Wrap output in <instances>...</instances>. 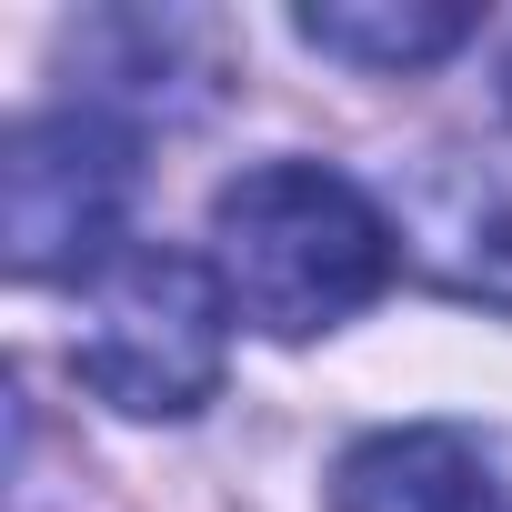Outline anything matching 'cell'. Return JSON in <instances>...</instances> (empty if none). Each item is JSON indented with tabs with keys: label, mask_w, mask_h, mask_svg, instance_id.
Masks as SVG:
<instances>
[{
	"label": "cell",
	"mask_w": 512,
	"mask_h": 512,
	"mask_svg": "<svg viewBox=\"0 0 512 512\" xmlns=\"http://www.w3.org/2000/svg\"><path fill=\"white\" fill-rule=\"evenodd\" d=\"M231 362V302L221 272L161 241H121L111 262L81 282V332H71V372L131 412V422H181L221 392Z\"/></svg>",
	"instance_id": "cell-2"
},
{
	"label": "cell",
	"mask_w": 512,
	"mask_h": 512,
	"mask_svg": "<svg viewBox=\"0 0 512 512\" xmlns=\"http://www.w3.org/2000/svg\"><path fill=\"white\" fill-rule=\"evenodd\" d=\"M292 31L332 61H362V71H422L472 41V11H302Z\"/></svg>",
	"instance_id": "cell-7"
},
{
	"label": "cell",
	"mask_w": 512,
	"mask_h": 512,
	"mask_svg": "<svg viewBox=\"0 0 512 512\" xmlns=\"http://www.w3.org/2000/svg\"><path fill=\"white\" fill-rule=\"evenodd\" d=\"M502 101H512V51H502Z\"/></svg>",
	"instance_id": "cell-8"
},
{
	"label": "cell",
	"mask_w": 512,
	"mask_h": 512,
	"mask_svg": "<svg viewBox=\"0 0 512 512\" xmlns=\"http://www.w3.org/2000/svg\"><path fill=\"white\" fill-rule=\"evenodd\" d=\"M392 262H402L392 211L322 161H262L211 201L221 302L272 342H312V332L352 322L392 282Z\"/></svg>",
	"instance_id": "cell-1"
},
{
	"label": "cell",
	"mask_w": 512,
	"mask_h": 512,
	"mask_svg": "<svg viewBox=\"0 0 512 512\" xmlns=\"http://www.w3.org/2000/svg\"><path fill=\"white\" fill-rule=\"evenodd\" d=\"M121 201H131V121L111 111H41L0 151V241L21 282L101 272L121 251Z\"/></svg>",
	"instance_id": "cell-3"
},
{
	"label": "cell",
	"mask_w": 512,
	"mask_h": 512,
	"mask_svg": "<svg viewBox=\"0 0 512 512\" xmlns=\"http://www.w3.org/2000/svg\"><path fill=\"white\" fill-rule=\"evenodd\" d=\"M81 71H91V111L101 101H121V111H161V121H181V111H211L221 101V31L211 21H161V11H111V21H91L81 31Z\"/></svg>",
	"instance_id": "cell-6"
},
{
	"label": "cell",
	"mask_w": 512,
	"mask_h": 512,
	"mask_svg": "<svg viewBox=\"0 0 512 512\" xmlns=\"http://www.w3.org/2000/svg\"><path fill=\"white\" fill-rule=\"evenodd\" d=\"M392 241L452 302L512 312V141L422 151L412 171H392Z\"/></svg>",
	"instance_id": "cell-4"
},
{
	"label": "cell",
	"mask_w": 512,
	"mask_h": 512,
	"mask_svg": "<svg viewBox=\"0 0 512 512\" xmlns=\"http://www.w3.org/2000/svg\"><path fill=\"white\" fill-rule=\"evenodd\" d=\"M332 512H512V442L482 422H392L342 452Z\"/></svg>",
	"instance_id": "cell-5"
}]
</instances>
